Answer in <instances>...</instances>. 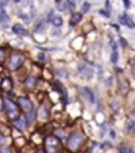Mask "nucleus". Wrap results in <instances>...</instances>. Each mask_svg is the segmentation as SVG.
Wrapping results in <instances>:
<instances>
[{"label": "nucleus", "mask_w": 135, "mask_h": 153, "mask_svg": "<svg viewBox=\"0 0 135 153\" xmlns=\"http://www.w3.org/2000/svg\"><path fill=\"white\" fill-rule=\"evenodd\" d=\"M13 32H14L15 34H17V35H23V36H27V35H28L27 31H26L21 25H19V24H16V25L13 26Z\"/></svg>", "instance_id": "0eeeda50"}, {"label": "nucleus", "mask_w": 135, "mask_h": 153, "mask_svg": "<svg viewBox=\"0 0 135 153\" xmlns=\"http://www.w3.org/2000/svg\"><path fill=\"white\" fill-rule=\"evenodd\" d=\"M132 65H133V68L135 69V60L133 61V62H132Z\"/></svg>", "instance_id": "c756f323"}, {"label": "nucleus", "mask_w": 135, "mask_h": 153, "mask_svg": "<svg viewBox=\"0 0 135 153\" xmlns=\"http://www.w3.org/2000/svg\"><path fill=\"white\" fill-rule=\"evenodd\" d=\"M126 152V149H125V148H120V149H119V153H125Z\"/></svg>", "instance_id": "cd10ccee"}, {"label": "nucleus", "mask_w": 135, "mask_h": 153, "mask_svg": "<svg viewBox=\"0 0 135 153\" xmlns=\"http://www.w3.org/2000/svg\"><path fill=\"white\" fill-rule=\"evenodd\" d=\"M18 102H19L20 107L23 108V110H25V112H31L33 109L32 102L27 98H25V97H19L18 98Z\"/></svg>", "instance_id": "39448f33"}, {"label": "nucleus", "mask_w": 135, "mask_h": 153, "mask_svg": "<svg viewBox=\"0 0 135 153\" xmlns=\"http://www.w3.org/2000/svg\"><path fill=\"white\" fill-rule=\"evenodd\" d=\"M14 125H15L17 128H19L20 131H25V130H26V126H27V123L25 122V119H24L23 117H20L18 119L14 120Z\"/></svg>", "instance_id": "6e6552de"}, {"label": "nucleus", "mask_w": 135, "mask_h": 153, "mask_svg": "<svg viewBox=\"0 0 135 153\" xmlns=\"http://www.w3.org/2000/svg\"><path fill=\"white\" fill-rule=\"evenodd\" d=\"M39 116L41 119H46L47 117H49V110H47V108H46V106L45 105H43V106H41L39 109Z\"/></svg>", "instance_id": "1a4fd4ad"}, {"label": "nucleus", "mask_w": 135, "mask_h": 153, "mask_svg": "<svg viewBox=\"0 0 135 153\" xmlns=\"http://www.w3.org/2000/svg\"><path fill=\"white\" fill-rule=\"evenodd\" d=\"M130 153H134V152H132V151H130Z\"/></svg>", "instance_id": "473e14b6"}, {"label": "nucleus", "mask_w": 135, "mask_h": 153, "mask_svg": "<svg viewBox=\"0 0 135 153\" xmlns=\"http://www.w3.org/2000/svg\"><path fill=\"white\" fill-rule=\"evenodd\" d=\"M55 73L61 78H68L69 76V72L65 70V69H57L55 70Z\"/></svg>", "instance_id": "f8f14e48"}, {"label": "nucleus", "mask_w": 135, "mask_h": 153, "mask_svg": "<svg viewBox=\"0 0 135 153\" xmlns=\"http://www.w3.org/2000/svg\"><path fill=\"white\" fill-rule=\"evenodd\" d=\"M67 6L69 7L70 10H73L76 8V2L74 1H67Z\"/></svg>", "instance_id": "aec40b11"}, {"label": "nucleus", "mask_w": 135, "mask_h": 153, "mask_svg": "<svg viewBox=\"0 0 135 153\" xmlns=\"http://www.w3.org/2000/svg\"><path fill=\"white\" fill-rule=\"evenodd\" d=\"M1 153H10V151H9V149H8V148L3 146V148L1 149Z\"/></svg>", "instance_id": "5701e85b"}, {"label": "nucleus", "mask_w": 135, "mask_h": 153, "mask_svg": "<svg viewBox=\"0 0 135 153\" xmlns=\"http://www.w3.org/2000/svg\"><path fill=\"white\" fill-rule=\"evenodd\" d=\"M128 17L126 16V15H123V16H119V21H120V24H123V25H126L127 24V21H128Z\"/></svg>", "instance_id": "a211bd4d"}, {"label": "nucleus", "mask_w": 135, "mask_h": 153, "mask_svg": "<svg viewBox=\"0 0 135 153\" xmlns=\"http://www.w3.org/2000/svg\"><path fill=\"white\" fill-rule=\"evenodd\" d=\"M3 54H5V53H3V51L0 49V60H2V57H3Z\"/></svg>", "instance_id": "c85d7f7f"}, {"label": "nucleus", "mask_w": 135, "mask_h": 153, "mask_svg": "<svg viewBox=\"0 0 135 153\" xmlns=\"http://www.w3.org/2000/svg\"><path fill=\"white\" fill-rule=\"evenodd\" d=\"M110 135H112V137H114V136H115V133H114V132H112V133H110Z\"/></svg>", "instance_id": "7c9ffc66"}, {"label": "nucleus", "mask_w": 135, "mask_h": 153, "mask_svg": "<svg viewBox=\"0 0 135 153\" xmlns=\"http://www.w3.org/2000/svg\"><path fill=\"white\" fill-rule=\"evenodd\" d=\"M117 61H118V53H117V51H114L112 54V62L115 64L117 63Z\"/></svg>", "instance_id": "6ab92c4d"}, {"label": "nucleus", "mask_w": 135, "mask_h": 153, "mask_svg": "<svg viewBox=\"0 0 135 153\" xmlns=\"http://www.w3.org/2000/svg\"><path fill=\"white\" fill-rule=\"evenodd\" d=\"M119 41H120V44H122V46H126L127 45V43H126V39L124 37H120L119 38Z\"/></svg>", "instance_id": "4be33fe9"}, {"label": "nucleus", "mask_w": 135, "mask_h": 153, "mask_svg": "<svg viewBox=\"0 0 135 153\" xmlns=\"http://www.w3.org/2000/svg\"><path fill=\"white\" fill-rule=\"evenodd\" d=\"M3 105H5V108H6V112L10 116H15L17 114V107L10 99H8V98L3 99Z\"/></svg>", "instance_id": "20e7f679"}, {"label": "nucleus", "mask_w": 135, "mask_h": 153, "mask_svg": "<svg viewBox=\"0 0 135 153\" xmlns=\"http://www.w3.org/2000/svg\"><path fill=\"white\" fill-rule=\"evenodd\" d=\"M81 91L83 92L84 98H86L90 104H94V102H95V95H94V92H92V90H91L90 88H88V87H82V88H81Z\"/></svg>", "instance_id": "423d86ee"}, {"label": "nucleus", "mask_w": 135, "mask_h": 153, "mask_svg": "<svg viewBox=\"0 0 135 153\" xmlns=\"http://www.w3.org/2000/svg\"><path fill=\"white\" fill-rule=\"evenodd\" d=\"M127 130H128L130 132H132V133H135V120L134 119L128 120V123H127Z\"/></svg>", "instance_id": "dca6fc26"}, {"label": "nucleus", "mask_w": 135, "mask_h": 153, "mask_svg": "<svg viewBox=\"0 0 135 153\" xmlns=\"http://www.w3.org/2000/svg\"><path fill=\"white\" fill-rule=\"evenodd\" d=\"M82 141H83V135L81 133H79V132H77V133H73L70 136V138L68 141V145H69V148L71 150H76V149H78L80 146Z\"/></svg>", "instance_id": "f257e3e1"}, {"label": "nucleus", "mask_w": 135, "mask_h": 153, "mask_svg": "<svg viewBox=\"0 0 135 153\" xmlns=\"http://www.w3.org/2000/svg\"><path fill=\"white\" fill-rule=\"evenodd\" d=\"M39 60H43V61H45V55H44L43 53H39Z\"/></svg>", "instance_id": "393cba45"}, {"label": "nucleus", "mask_w": 135, "mask_h": 153, "mask_svg": "<svg viewBox=\"0 0 135 153\" xmlns=\"http://www.w3.org/2000/svg\"><path fill=\"white\" fill-rule=\"evenodd\" d=\"M26 118H27V123L28 124H33V122L35 119V112H34V109H32L29 113H27Z\"/></svg>", "instance_id": "9b49d317"}, {"label": "nucleus", "mask_w": 135, "mask_h": 153, "mask_svg": "<svg viewBox=\"0 0 135 153\" xmlns=\"http://www.w3.org/2000/svg\"><path fill=\"white\" fill-rule=\"evenodd\" d=\"M3 142H5V137H3V136L0 134V144H2Z\"/></svg>", "instance_id": "bb28decb"}, {"label": "nucleus", "mask_w": 135, "mask_h": 153, "mask_svg": "<svg viewBox=\"0 0 135 153\" xmlns=\"http://www.w3.org/2000/svg\"><path fill=\"white\" fill-rule=\"evenodd\" d=\"M57 7L60 11H64L67 8V1H57Z\"/></svg>", "instance_id": "2eb2a0df"}, {"label": "nucleus", "mask_w": 135, "mask_h": 153, "mask_svg": "<svg viewBox=\"0 0 135 153\" xmlns=\"http://www.w3.org/2000/svg\"><path fill=\"white\" fill-rule=\"evenodd\" d=\"M46 149L49 153H59V144L57 138L49 137L47 142H46Z\"/></svg>", "instance_id": "7ed1b4c3"}, {"label": "nucleus", "mask_w": 135, "mask_h": 153, "mask_svg": "<svg viewBox=\"0 0 135 153\" xmlns=\"http://www.w3.org/2000/svg\"><path fill=\"white\" fill-rule=\"evenodd\" d=\"M100 14H101L102 16H105V17H107V18L109 17V14H107V13H106V11H104V10H100Z\"/></svg>", "instance_id": "b1692460"}, {"label": "nucleus", "mask_w": 135, "mask_h": 153, "mask_svg": "<svg viewBox=\"0 0 135 153\" xmlns=\"http://www.w3.org/2000/svg\"><path fill=\"white\" fill-rule=\"evenodd\" d=\"M58 135L60 136V137H61V138H62V140H63V141H65V140H67V135L63 133V132L59 131V132H58Z\"/></svg>", "instance_id": "412c9836"}, {"label": "nucleus", "mask_w": 135, "mask_h": 153, "mask_svg": "<svg viewBox=\"0 0 135 153\" xmlns=\"http://www.w3.org/2000/svg\"><path fill=\"white\" fill-rule=\"evenodd\" d=\"M81 19H82V15L81 14H79V13H74L73 15H72V25L74 24V23H79V21H81Z\"/></svg>", "instance_id": "4468645a"}, {"label": "nucleus", "mask_w": 135, "mask_h": 153, "mask_svg": "<svg viewBox=\"0 0 135 153\" xmlns=\"http://www.w3.org/2000/svg\"><path fill=\"white\" fill-rule=\"evenodd\" d=\"M89 9H90V3H89V2H83L82 7H81L82 13H88V11H89Z\"/></svg>", "instance_id": "f3484780"}, {"label": "nucleus", "mask_w": 135, "mask_h": 153, "mask_svg": "<svg viewBox=\"0 0 135 153\" xmlns=\"http://www.w3.org/2000/svg\"><path fill=\"white\" fill-rule=\"evenodd\" d=\"M23 62H24V57L23 55H20V54H14L11 57V59H10V61H9L8 67H9L10 70H16Z\"/></svg>", "instance_id": "f03ea898"}, {"label": "nucleus", "mask_w": 135, "mask_h": 153, "mask_svg": "<svg viewBox=\"0 0 135 153\" xmlns=\"http://www.w3.org/2000/svg\"><path fill=\"white\" fill-rule=\"evenodd\" d=\"M35 83H36V79H35L34 76H29V78L26 80V86L29 87V88H33V87L35 86Z\"/></svg>", "instance_id": "ddd939ff"}, {"label": "nucleus", "mask_w": 135, "mask_h": 153, "mask_svg": "<svg viewBox=\"0 0 135 153\" xmlns=\"http://www.w3.org/2000/svg\"><path fill=\"white\" fill-rule=\"evenodd\" d=\"M37 153H45V152H44L43 150H41V151H39V152H37Z\"/></svg>", "instance_id": "2f4dec72"}, {"label": "nucleus", "mask_w": 135, "mask_h": 153, "mask_svg": "<svg viewBox=\"0 0 135 153\" xmlns=\"http://www.w3.org/2000/svg\"><path fill=\"white\" fill-rule=\"evenodd\" d=\"M51 23H52L54 26L59 27V26H61V25L63 24V19H62L61 16H55V17H52V18H51Z\"/></svg>", "instance_id": "9d476101"}, {"label": "nucleus", "mask_w": 135, "mask_h": 153, "mask_svg": "<svg viewBox=\"0 0 135 153\" xmlns=\"http://www.w3.org/2000/svg\"><path fill=\"white\" fill-rule=\"evenodd\" d=\"M124 3H125V6H126V8H130V7H131V5H130L131 2H130V1H126V0H125Z\"/></svg>", "instance_id": "a878e982"}]
</instances>
